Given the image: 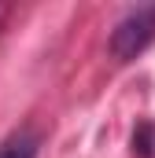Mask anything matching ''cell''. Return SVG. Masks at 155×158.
Instances as JSON below:
<instances>
[{
  "label": "cell",
  "instance_id": "obj_1",
  "mask_svg": "<svg viewBox=\"0 0 155 158\" xmlns=\"http://www.w3.org/2000/svg\"><path fill=\"white\" fill-rule=\"evenodd\" d=\"M152 40H155V4H140V7H129L115 22L107 48L118 63H133Z\"/></svg>",
  "mask_w": 155,
  "mask_h": 158
},
{
  "label": "cell",
  "instance_id": "obj_2",
  "mask_svg": "<svg viewBox=\"0 0 155 158\" xmlns=\"http://www.w3.org/2000/svg\"><path fill=\"white\" fill-rule=\"evenodd\" d=\"M37 151H41V136L30 129H19L0 143V158H37Z\"/></svg>",
  "mask_w": 155,
  "mask_h": 158
},
{
  "label": "cell",
  "instance_id": "obj_3",
  "mask_svg": "<svg viewBox=\"0 0 155 158\" xmlns=\"http://www.w3.org/2000/svg\"><path fill=\"white\" fill-rule=\"evenodd\" d=\"M133 155L137 158L155 155V125L152 121H137V129H133Z\"/></svg>",
  "mask_w": 155,
  "mask_h": 158
}]
</instances>
